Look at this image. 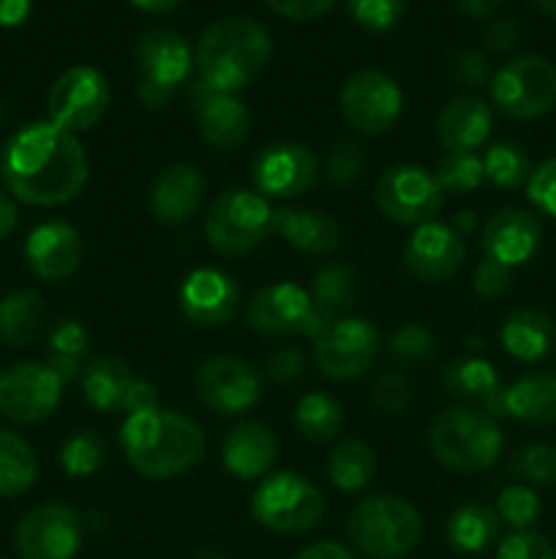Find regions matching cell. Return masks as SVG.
<instances>
[{"instance_id": "1", "label": "cell", "mask_w": 556, "mask_h": 559, "mask_svg": "<svg viewBox=\"0 0 556 559\" xmlns=\"http://www.w3.org/2000/svg\"><path fill=\"white\" fill-rule=\"evenodd\" d=\"M87 173L85 145L49 120L22 126L0 153V175L9 194L36 207H58L74 200L85 189Z\"/></svg>"}, {"instance_id": "2", "label": "cell", "mask_w": 556, "mask_h": 559, "mask_svg": "<svg viewBox=\"0 0 556 559\" xmlns=\"http://www.w3.org/2000/svg\"><path fill=\"white\" fill-rule=\"evenodd\" d=\"M125 459L142 478H180L205 456V431L196 420L172 409H142L120 429Z\"/></svg>"}, {"instance_id": "3", "label": "cell", "mask_w": 556, "mask_h": 559, "mask_svg": "<svg viewBox=\"0 0 556 559\" xmlns=\"http://www.w3.org/2000/svg\"><path fill=\"white\" fill-rule=\"evenodd\" d=\"M273 41L259 22L249 16H227L202 33L194 66L200 80L218 91L238 93L270 63Z\"/></svg>"}, {"instance_id": "4", "label": "cell", "mask_w": 556, "mask_h": 559, "mask_svg": "<svg viewBox=\"0 0 556 559\" xmlns=\"http://www.w3.org/2000/svg\"><path fill=\"white\" fill-rule=\"evenodd\" d=\"M501 445L499 424L483 409L447 407L428 426L431 456L450 473L469 475L494 467Z\"/></svg>"}, {"instance_id": "5", "label": "cell", "mask_w": 556, "mask_h": 559, "mask_svg": "<svg viewBox=\"0 0 556 559\" xmlns=\"http://www.w3.org/2000/svg\"><path fill=\"white\" fill-rule=\"evenodd\" d=\"M349 540L368 559H401L423 535L420 513L392 495L365 497L352 508L347 522Z\"/></svg>"}, {"instance_id": "6", "label": "cell", "mask_w": 556, "mask_h": 559, "mask_svg": "<svg viewBox=\"0 0 556 559\" xmlns=\"http://www.w3.org/2000/svg\"><path fill=\"white\" fill-rule=\"evenodd\" d=\"M273 213H276V207H270V202L256 191H221L207 207V246L216 254L229 257V260L251 254L273 235Z\"/></svg>"}, {"instance_id": "7", "label": "cell", "mask_w": 556, "mask_h": 559, "mask_svg": "<svg viewBox=\"0 0 556 559\" xmlns=\"http://www.w3.org/2000/svg\"><path fill=\"white\" fill-rule=\"evenodd\" d=\"M134 52L136 69H140V85H136L140 104L153 112H161L189 82L191 69H194L191 47L178 33L156 27V31L142 33Z\"/></svg>"}, {"instance_id": "8", "label": "cell", "mask_w": 556, "mask_h": 559, "mask_svg": "<svg viewBox=\"0 0 556 559\" xmlns=\"http://www.w3.org/2000/svg\"><path fill=\"white\" fill-rule=\"evenodd\" d=\"M251 516L273 533L303 535L325 516V497L303 475L273 473L256 486L251 497Z\"/></svg>"}, {"instance_id": "9", "label": "cell", "mask_w": 556, "mask_h": 559, "mask_svg": "<svg viewBox=\"0 0 556 559\" xmlns=\"http://www.w3.org/2000/svg\"><path fill=\"white\" fill-rule=\"evenodd\" d=\"M491 102L512 120H534L556 104V66L540 55H521L491 76Z\"/></svg>"}, {"instance_id": "10", "label": "cell", "mask_w": 556, "mask_h": 559, "mask_svg": "<svg viewBox=\"0 0 556 559\" xmlns=\"http://www.w3.org/2000/svg\"><path fill=\"white\" fill-rule=\"evenodd\" d=\"M442 205H445V191L439 189L434 175L418 164H396L385 169L376 183V207L387 222L420 227L434 222Z\"/></svg>"}, {"instance_id": "11", "label": "cell", "mask_w": 556, "mask_h": 559, "mask_svg": "<svg viewBox=\"0 0 556 559\" xmlns=\"http://www.w3.org/2000/svg\"><path fill=\"white\" fill-rule=\"evenodd\" d=\"M63 399V382L47 364L22 360L0 371V415L11 424L47 420Z\"/></svg>"}, {"instance_id": "12", "label": "cell", "mask_w": 556, "mask_h": 559, "mask_svg": "<svg viewBox=\"0 0 556 559\" xmlns=\"http://www.w3.org/2000/svg\"><path fill=\"white\" fill-rule=\"evenodd\" d=\"M401 107V91L385 71H358L341 87V118L360 136H379L390 131Z\"/></svg>"}, {"instance_id": "13", "label": "cell", "mask_w": 556, "mask_h": 559, "mask_svg": "<svg viewBox=\"0 0 556 559\" xmlns=\"http://www.w3.org/2000/svg\"><path fill=\"white\" fill-rule=\"evenodd\" d=\"M109 107V82L93 66H74L52 82L47 96L49 123L80 134L93 129Z\"/></svg>"}, {"instance_id": "14", "label": "cell", "mask_w": 556, "mask_h": 559, "mask_svg": "<svg viewBox=\"0 0 556 559\" xmlns=\"http://www.w3.org/2000/svg\"><path fill=\"white\" fill-rule=\"evenodd\" d=\"M379 349V331L358 317H343L314 338V360L330 380H354L365 374L374 366Z\"/></svg>"}, {"instance_id": "15", "label": "cell", "mask_w": 556, "mask_h": 559, "mask_svg": "<svg viewBox=\"0 0 556 559\" xmlns=\"http://www.w3.org/2000/svg\"><path fill=\"white\" fill-rule=\"evenodd\" d=\"M14 546L22 559H74L82 546L80 513L58 502L33 508L16 524Z\"/></svg>"}, {"instance_id": "16", "label": "cell", "mask_w": 556, "mask_h": 559, "mask_svg": "<svg viewBox=\"0 0 556 559\" xmlns=\"http://www.w3.org/2000/svg\"><path fill=\"white\" fill-rule=\"evenodd\" d=\"M194 391L218 415H243L259 402L262 380L254 366L232 355H216L194 371Z\"/></svg>"}, {"instance_id": "17", "label": "cell", "mask_w": 556, "mask_h": 559, "mask_svg": "<svg viewBox=\"0 0 556 559\" xmlns=\"http://www.w3.org/2000/svg\"><path fill=\"white\" fill-rule=\"evenodd\" d=\"M82 393L98 413H142L158 407V391L153 382L131 374L120 358H96L82 371Z\"/></svg>"}, {"instance_id": "18", "label": "cell", "mask_w": 556, "mask_h": 559, "mask_svg": "<svg viewBox=\"0 0 556 559\" xmlns=\"http://www.w3.org/2000/svg\"><path fill=\"white\" fill-rule=\"evenodd\" d=\"M251 178L262 197L292 200L316 183L319 158L300 142H273L254 158Z\"/></svg>"}, {"instance_id": "19", "label": "cell", "mask_w": 556, "mask_h": 559, "mask_svg": "<svg viewBox=\"0 0 556 559\" xmlns=\"http://www.w3.org/2000/svg\"><path fill=\"white\" fill-rule=\"evenodd\" d=\"M189 109L207 145L232 151L249 140L251 115L234 93L218 91L196 76L189 87Z\"/></svg>"}, {"instance_id": "20", "label": "cell", "mask_w": 556, "mask_h": 559, "mask_svg": "<svg viewBox=\"0 0 556 559\" xmlns=\"http://www.w3.org/2000/svg\"><path fill=\"white\" fill-rule=\"evenodd\" d=\"M245 322L259 336H309L311 295L292 282L262 287L245 309Z\"/></svg>"}, {"instance_id": "21", "label": "cell", "mask_w": 556, "mask_h": 559, "mask_svg": "<svg viewBox=\"0 0 556 559\" xmlns=\"http://www.w3.org/2000/svg\"><path fill=\"white\" fill-rule=\"evenodd\" d=\"M463 257H467V243H463L461 233L445 222L420 224L403 249V262H407L409 273L420 282L431 284L456 276L458 267L463 265Z\"/></svg>"}, {"instance_id": "22", "label": "cell", "mask_w": 556, "mask_h": 559, "mask_svg": "<svg viewBox=\"0 0 556 559\" xmlns=\"http://www.w3.org/2000/svg\"><path fill=\"white\" fill-rule=\"evenodd\" d=\"M240 289L216 267H196L180 284V309L194 325L221 328L238 314Z\"/></svg>"}, {"instance_id": "23", "label": "cell", "mask_w": 556, "mask_h": 559, "mask_svg": "<svg viewBox=\"0 0 556 559\" xmlns=\"http://www.w3.org/2000/svg\"><path fill=\"white\" fill-rule=\"evenodd\" d=\"M543 243V224L534 213L521 211V207H505V211L494 213L485 222L483 238V257L499 262V265L512 267L523 265L532 260Z\"/></svg>"}, {"instance_id": "24", "label": "cell", "mask_w": 556, "mask_h": 559, "mask_svg": "<svg viewBox=\"0 0 556 559\" xmlns=\"http://www.w3.org/2000/svg\"><path fill=\"white\" fill-rule=\"evenodd\" d=\"M25 260L41 282H63L82 265V235L69 222H44L27 235Z\"/></svg>"}, {"instance_id": "25", "label": "cell", "mask_w": 556, "mask_h": 559, "mask_svg": "<svg viewBox=\"0 0 556 559\" xmlns=\"http://www.w3.org/2000/svg\"><path fill=\"white\" fill-rule=\"evenodd\" d=\"M445 391L463 402V407L483 409L491 418H507L505 385L494 366L483 358H458L442 371Z\"/></svg>"}, {"instance_id": "26", "label": "cell", "mask_w": 556, "mask_h": 559, "mask_svg": "<svg viewBox=\"0 0 556 559\" xmlns=\"http://www.w3.org/2000/svg\"><path fill=\"white\" fill-rule=\"evenodd\" d=\"M494 129V109L474 93L450 98L436 118V136L447 153H474Z\"/></svg>"}, {"instance_id": "27", "label": "cell", "mask_w": 556, "mask_h": 559, "mask_svg": "<svg viewBox=\"0 0 556 559\" xmlns=\"http://www.w3.org/2000/svg\"><path fill=\"white\" fill-rule=\"evenodd\" d=\"M205 178L191 164H172L164 169L150 189V211L161 224H185L202 205Z\"/></svg>"}, {"instance_id": "28", "label": "cell", "mask_w": 556, "mask_h": 559, "mask_svg": "<svg viewBox=\"0 0 556 559\" xmlns=\"http://www.w3.org/2000/svg\"><path fill=\"white\" fill-rule=\"evenodd\" d=\"M223 467L240 480L265 478L278 456V440L265 424L245 420L234 426L221 448Z\"/></svg>"}, {"instance_id": "29", "label": "cell", "mask_w": 556, "mask_h": 559, "mask_svg": "<svg viewBox=\"0 0 556 559\" xmlns=\"http://www.w3.org/2000/svg\"><path fill=\"white\" fill-rule=\"evenodd\" d=\"M273 233L281 235L294 251L311 257H325L341 249L343 235L336 218L322 211H298V207H276Z\"/></svg>"}, {"instance_id": "30", "label": "cell", "mask_w": 556, "mask_h": 559, "mask_svg": "<svg viewBox=\"0 0 556 559\" xmlns=\"http://www.w3.org/2000/svg\"><path fill=\"white\" fill-rule=\"evenodd\" d=\"M360 293L358 273L349 265L322 267L311 284V338L319 336L333 322L343 320Z\"/></svg>"}, {"instance_id": "31", "label": "cell", "mask_w": 556, "mask_h": 559, "mask_svg": "<svg viewBox=\"0 0 556 559\" xmlns=\"http://www.w3.org/2000/svg\"><path fill=\"white\" fill-rule=\"evenodd\" d=\"M499 342L516 360L537 364L556 349V322L537 309H518L501 322Z\"/></svg>"}, {"instance_id": "32", "label": "cell", "mask_w": 556, "mask_h": 559, "mask_svg": "<svg viewBox=\"0 0 556 559\" xmlns=\"http://www.w3.org/2000/svg\"><path fill=\"white\" fill-rule=\"evenodd\" d=\"M505 413L523 424H556V371L527 374L505 388Z\"/></svg>"}, {"instance_id": "33", "label": "cell", "mask_w": 556, "mask_h": 559, "mask_svg": "<svg viewBox=\"0 0 556 559\" xmlns=\"http://www.w3.org/2000/svg\"><path fill=\"white\" fill-rule=\"evenodd\" d=\"M47 325V306L36 289H14L0 300V338L9 347H27Z\"/></svg>"}, {"instance_id": "34", "label": "cell", "mask_w": 556, "mask_h": 559, "mask_svg": "<svg viewBox=\"0 0 556 559\" xmlns=\"http://www.w3.org/2000/svg\"><path fill=\"white\" fill-rule=\"evenodd\" d=\"M447 544L461 555H480L496 544L501 533V519L496 508L480 506V502H469L452 511V516L445 524Z\"/></svg>"}, {"instance_id": "35", "label": "cell", "mask_w": 556, "mask_h": 559, "mask_svg": "<svg viewBox=\"0 0 556 559\" xmlns=\"http://www.w3.org/2000/svg\"><path fill=\"white\" fill-rule=\"evenodd\" d=\"M376 473V456L365 442L343 440L327 456V478L338 491H363Z\"/></svg>"}, {"instance_id": "36", "label": "cell", "mask_w": 556, "mask_h": 559, "mask_svg": "<svg viewBox=\"0 0 556 559\" xmlns=\"http://www.w3.org/2000/svg\"><path fill=\"white\" fill-rule=\"evenodd\" d=\"M38 462L33 448L14 431L0 429V497H20L33 489Z\"/></svg>"}, {"instance_id": "37", "label": "cell", "mask_w": 556, "mask_h": 559, "mask_svg": "<svg viewBox=\"0 0 556 559\" xmlns=\"http://www.w3.org/2000/svg\"><path fill=\"white\" fill-rule=\"evenodd\" d=\"M294 424H298L300 435L311 442H330L341 435L343 429V409L338 399L330 393H305L294 409Z\"/></svg>"}, {"instance_id": "38", "label": "cell", "mask_w": 556, "mask_h": 559, "mask_svg": "<svg viewBox=\"0 0 556 559\" xmlns=\"http://www.w3.org/2000/svg\"><path fill=\"white\" fill-rule=\"evenodd\" d=\"M87 355V331L80 322H60L49 336V360L47 366L60 377L63 385H71L85 371Z\"/></svg>"}, {"instance_id": "39", "label": "cell", "mask_w": 556, "mask_h": 559, "mask_svg": "<svg viewBox=\"0 0 556 559\" xmlns=\"http://www.w3.org/2000/svg\"><path fill=\"white\" fill-rule=\"evenodd\" d=\"M485 180L496 186V189L516 191L527 186L529 175H532V164H529L527 151L516 142H496L485 151L483 156Z\"/></svg>"}, {"instance_id": "40", "label": "cell", "mask_w": 556, "mask_h": 559, "mask_svg": "<svg viewBox=\"0 0 556 559\" xmlns=\"http://www.w3.org/2000/svg\"><path fill=\"white\" fill-rule=\"evenodd\" d=\"M382 349L401 369H420V366L431 364L436 358V336L428 328L409 322V325L396 328L385 338V347Z\"/></svg>"}, {"instance_id": "41", "label": "cell", "mask_w": 556, "mask_h": 559, "mask_svg": "<svg viewBox=\"0 0 556 559\" xmlns=\"http://www.w3.org/2000/svg\"><path fill=\"white\" fill-rule=\"evenodd\" d=\"M104 462H107V445L93 431H76L60 448V467L71 478H90L104 467Z\"/></svg>"}, {"instance_id": "42", "label": "cell", "mask_w": 556, "mask_h": 559, "mask_svg": "<svg viewBox=\"0 0 556 559\" xmlns=\"http://www.w3.org/2000/svg\"><path fill=\"white\" fill-rule=\"evenodd\" d=\"M436 183L445 194H469L485 180L483 156L478 153H447L434 173Z\"/></svg>"}, {"instance_id": "43", "label": "cell", "mask_w": 556, "mask_h": 559, "mask_svg": "<svg viewBox=\"0 0 556 559\" xmlns=\"http://www.w3.org/2000/svg\"><path fill=\"white\" fill-rule=\"evenodd\" d=\"M510 473L523 486H554L556 484V448L523 445L510 456Z\"/></svg>"}, {"instance_id": "44", "label": "cell", "mask_w": 556, "mask_h": 559, "mask_svg": "<svg viewBox=\"0 0 556 559\" xmlns=\"http://www.w3.org/2000/svg\"><path fill=\"white\" fill-rule=\"evenodd\" d=\"M540 511H543V502L534 495L532 486H505L499 497H496V513H499L501 524H510L516 533L532 530V524L540 519Z\"/></svg>"}, {"instance_id": "45", "label": "cell", "mask_w": 556, "mask_h": 559, "mask_svg": "<svg viewBox=\"0 0 556 559\" xmlns=\"http://www.w3.org/2000/svg\"><path fill=\"white\" fill-rule=\"evenodd\" d=\"M368 169V151L358 140H341L325 156V175L336 186H352Z\"/></svg>"}, {"instance_id": "46", "label": "cell", "mask_w": 556, "mask_h": 559, "mask_svg": "<svg viewBox=\"0 0 556 559\" xmlns=\"http://www.w3.org/2000/svg\"><path fill=\"white\" fill-rule=\"evenodd\" d=\"M349 16L371 33H387L403 14V0H347Z\"/></svg>"}, {"instance_id": "47", "label": "cell", "mask_w": 556, "mask_h": 559, "mask_svg": "<svg viewBox=\"0 0 556 559\" xmlns=\"http://www.w3.org/2000/svg\"><path fill=\"white\" fill-rule=\"evenodd\" d=\"M371 402L379 413L401 415L412 404V388L401 371H385L371 385Z\"/></svg>"}, {"instance_id": "48", "label": "cell", "mask_w": 556, "mask_h": 559, "mask_svg": "<svg viewBox=\"0 0 556 559\" xmlns=\"http://www.w3.org/2000/svg\"><path fill=\"white\" fill-rule=\"evenodd\" d=\"M447 74L461 87H480L491 82V66L480 49H458L447 60Z\"/></svg>"}, {"instance_id": "49", "label": "cell", "mask_w": 556, "mask_h": 559, "mask_svg": "<svg viewBox=\"0 0 556 559\" xmlns=\"http://www.w3.org/2000/svg\"><path fill=\"white\" fill-rule=\"evenodd\" d=\"M527 197L540 213L556 218V158H545L527 180Z\"/></svg>"}, {"instance_id": "50", "label": "cell", "mask_w": 556, "mask_h": 559, "mask_svg": "<svg viewBox=\"0 0 556 559\" xmlns=\"http://www.w3.org/2000/svg\"><path fill=\"white\" fill-rule=\"evenodd\" d=\"M496 559H556V551L548 544V538L532 533V530H521V533H512L501 540Z\"/></svg>"}, {"instance_id": "51", "label": "cell", "mask_w": 556, "mask_h": 559, "mask_svg": "<svg viewBox=\"0 0 556 559\" xmlns=\"http://www.w3.org/2000/svg\"><path fill=\"white\" fill-rule=\"evenodd\" d=\"M510 267L483 257L472 273V289L480 298H499V295H505V289L510 287Z\"/></svg>"}, {"instance_id": "52", "label": "cell", "mask_w": 556, "mask_h": 559, "mask_svg": "<svg viewBox=\"0 0 556 559\" xmlns=\"http://www.w3.org/2000/svg\"><path fill=\"white\" fill-rule=\"evenodd\" d=\"M276 14L294 22H309L316 16H325L336 9L338 0H265Z\"/></svg>"}, {"instance_id": "53", "label": "cell", "mask_w": 556, "mask_h": 559, "mask_svg": "<svg viewBox=\"0 0 556 559\" xmlns=\"http://www.w3.org/2000/svg\"><path fill=\"white\" fill-rule=\"evenodd\" d=\"M305 358L298 347H283L278 353H273L265 364V374L267 380L273 382H289L294 377L303 374Z\"/></svg>"}, {"instance_id": "54", "label": "cell", "mask_w": 556, "mask_h": 559, "mask_svg": "<svg viewBox=\"0 0 556 559\" xmlns=\"http://www.w3.org/2000/svg\"><path fill=\"white\" fill-rule=\"evenodd\" d=\"M518 36H521V27L512 20H496L491 22L488 31H485V49L491 52H507V49L516 47Z\"/></svg>"}, {"instance_id": "55", "label": "cell", "mask_w": 556, "mask_h": 559, "mask_svg": "<svg viewBox=\"0 0 556 559\" xmlns=\"http://www.w3.org/2000/svg\"><path fill=\"white\" fill-rule=\"evenodd\" d=\"M294 559H354V555L336 540H319V544L305 546Z\"/></svg>"}, {"instance_id": "56", "label": "cell", "mask_w": 556, "mask_h": 559, "mask_svg": "<svg viewBox=\"0 0 556 559\" xmlns=\"http://www.w3.org/2000/svg\"><path fill=\"white\" fill-rule=\"evenodd\" d=\"M31 14V0H0V25L16 27Z\"/></svg>"}, {"instance_id": "57", "label": "cell", "mask_w": 556, "mask_h": 559, "mask_svg": "<svg viewBox=\"0 0 556 559\" xmlns=\"http://www.w3.org/2000/svg\"><path fill=\"white\" fill-rule=\"evenodd\" d=\"M16 222H20L16 202L11 200V194H5V191L0 189V240H5L11 233H14Z\"/></svg>"}, {"instance_id": "58", "label": "cell", "mask_w": 556, "mask_h": 559, "mask_svg": "<svg viewBox=\"0 0 556 559\" xmlns=\"http://www.w3.org/2000/svg\"><path fill=\"white\" fill-rule=\"evenodd\" d=\"M456 3L463 14L474 16V20H485V16L496 14V9H499L505 0H456Z\"/></svg>"}, {"instance_id": "59", "label": "cell", "mask_w": 556, "mask_h": 559, "mask_svg": "<svg viewBox=\"0 0 556 559\" xmlns=\"http://www.w3.org/2000/svg\"><path fill=\"white\" fill-rule=\"evenodd\" d=\"M136 9L153 11V14H164V11H174L183 0H131Z\"/></svg>"}, {"instance_id": "60", "label": "cell", "mask_w": 556, "mask_h": 559, "mask_svg": "<svg viewBox=\"0 0 556 559\" xmlns=\"http://www.w3.org/2000/svg\"><path fill=\"white\" fill-rule=\"evenodd\" d=\"M532 3L537 5V9L543 11V14L554 16V20H556V0H532Z\"/></svg>"}, {"instance_id": "61", "label": "cell", "mask_w": 556, "mask_h": 559, "mask_svg": "<svg viewBox=\"0 0 556 559\" xmlns=\"http://www.w3.org/2000/svg\"><path fill=\"white\" fill-rule=\"evenodd\" d=\"M458 224H461V227H463V233H469V229H472V224H474V216H472V213H461Z\"/></svg>"}, {"instance_id": "62", "label": "cell", "mask_w": 556, "mask_h": 559, "mask_svg": "<svg viewBox=\"0 0 556 559\" xmlns=\"http://www.w3.org/2000/svg\"><path fill=\"white\" fill-rule=\"evenodd\" d=\"M196 559H227V557H223L218 549H205V551H200V555H196Z\"/></svg>"}]
</instances>
